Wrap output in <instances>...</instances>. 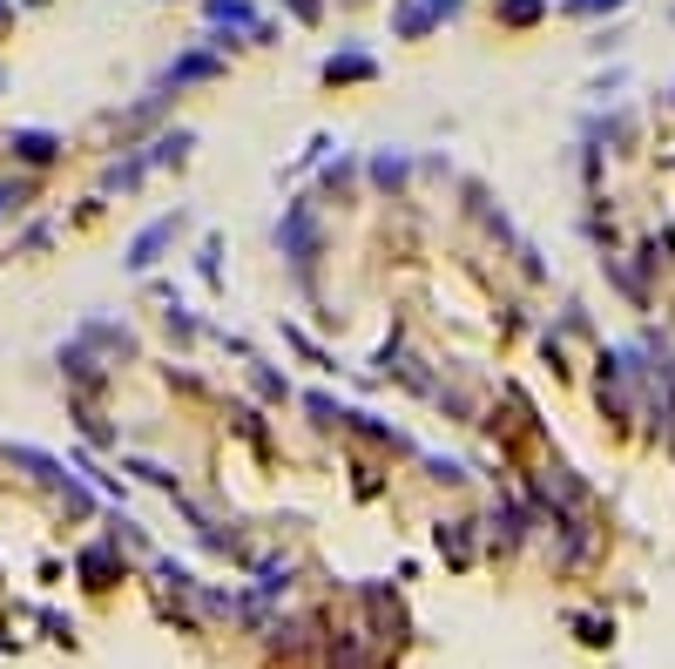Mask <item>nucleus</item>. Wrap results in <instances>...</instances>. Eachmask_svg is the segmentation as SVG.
Returning <instances> with one entry per match:
<instances>
[{
    "label": "nucleus",
    "mask_w": 675,
    "mask_h": 669,
    "mask_svg": "<svg viewBox=\"0 0 675 669\" xmlns=\"http://www.w3.org/2000/svg\"><path fill=\"white\" fill-rule=\"evenodd\" d=\"M21 149L34 155V163H48V155H55V142H48V136H21Z\"/></svg>",
    "instance_id": "obj_6"
},
{
    "label": "nucleus",
    "mask_w": 675,
    "mask_h": 669,
    "mask_svg": "<svg viewBox=\"0 0 675 669\" xmlns=\"http://www.w3.org/2000/svg\"><path fill=\"white\" fill-rule=\"evenodd\" d=\"M170 238H176V217H155V223L142 230V238L129 244V264H136V270H149V264H155V251H163Z\"/></svg>",
    "instance_id": "obj_1"
},
{
    "label": "nucleus",
    "mask_w": 675,
    "mask_h": 669,
    "mask_svg": "<svg viewBox=\"0 0 675 669\" xmlns=\"http://www.w3.org/2000/svg\"><path fill=\"white\" fill-rule=\"evenodd\" d=\"M325 74H331V82H338V74L351 82V74H372V61L365 55H345V61H325Z\"/></svg>",
    "instance_id": "obj_5"
},
{
    "label": "nucleus",
    "mask_w": 675,
    "mask_h": 669,
    "mask_svg": "<svg viewBox=\"0 0 675 669\" xmlns=\"http://www.w3.org/2000/svg\"><path fill=\"white\" fill-rule=\"evenodd\" d=\"M196 74H217V61H210V55H183V61L170 68V82H196Z\"/></svg>",
    "instance_id": "obj_4"
},
{
    "label": "nucleus",
    "mask_w": 675,
    "mask_h": 669,
    "mask_svg": "<svg viewBox=\"0 0 675 669\" xmlns=\"http://www.w3.org/2000/svg\"><path fill=\"white\" fill-rule=\"evenodd\" d=\"M284 244H291V264H298V270H311V257H317V238H311V217H304V210H291V223H284Z\"/></svg>",
    "instance_id": "obj_2"
},
{
    "label": "nucleus",
    "mask_w": 675,
    "mask_h": 669,
    "mask_svg": "<svg viewBox=\"0 0 675 669\" xmlns=\"http://www.w3.org/2000/svg\"><path fill=\"white\" fill-rule=\"evenodd\" d=\"M210 14H217V21H236V27H251V34H257V14L244 8V0H210Z\"/></svg>",
    "instance_id": "obj_3"
},
{
    "label": "nucleus",
    "mask_w": 675,
    "mask_h": 669,
    "mask_svg": "<svg viewBox=\"0 0 675 669\" xmlns=\"http://www.w3.org/2000/svg\"><path fill=\"white\" fill-rule=\"evenodd\" d=\"M8 204H14V189H0V210H8Z\"/></svg>",
    "instance_id": "obj_7"
}]
</instances>
